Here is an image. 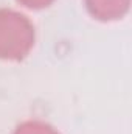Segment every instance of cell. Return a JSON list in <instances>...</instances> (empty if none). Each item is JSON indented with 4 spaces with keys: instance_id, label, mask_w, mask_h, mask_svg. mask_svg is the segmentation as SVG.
I'll list each match as a JSON object with an SVG mask.
<instances>
[{
    "instance_id": "obj_2",
    "label": "cell",
    "mask_w": 132,
    "mask_h": 134,
    "mask_svg": "<svg viewBox=\"0 0 132 134\" xmlns=\"http://www.w3.org/2000/svg\"><path fill=\"white\" fill-rule=\"evenodd\" d=\"M131 0H86L89 13L99 20L121 19L129 9Z\"/></svg>"
},
{
    "instance_id": "obj_1",
    "label": "cell",
    "mask_w": 132,
    "mask_h": 134,
    "mask_svg": "<svg viewBox=\"0 0 132 134\" xmlns=\"http://www.w3.org/2000/svg\"><path fill=\"white\" fill-rule=\"evenodd\" d=\"M34 25L31 20L14 9L0 8V58L22 59L34 45Z\"/></svg>"
},
{
    "instance_id": "obj_3",
    "label": "cell",
    "mask_w": 132,
    "mask_h": 134,
    "mask_svg": "<svg viewBox=\"0 0 132 134\" xmlns=\"http://www.w3.org/2000/svg\"><path fill=\"white\" fill-rule=\"evenodd\" d=\"M13 134H59V131L42 120H27L20 123Z\"/></svg>"
},
{
    "instance_id": "obj_4",
    "label": "cell",
    "mask_w": 132,
    "mask_h": 134,
    "mask_svg": "<svg viewBox=\"0 0 132 134\" xmlns=\"http://www.w3.org/2000/svg\"><path fill=\"white\" fill-rule=\"evenodd\" d=\"M17 2L22 3L23 6L33 8V9H40V8H45V6L51 5L55 0H17Z\"/></svg>"
}]
</instances>
